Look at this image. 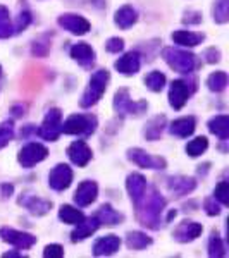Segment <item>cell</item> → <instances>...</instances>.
Segmentation results:
<instances>
[{
  "label": "cell",
  "mask_w": 229,
  "mask_h": 258,
  "mask_svg": "<svg viewBox=\"0 0 229 258\" xmlns=\"http://www.w3.org/2000/svg\"><path fill=\"white\" fill-rule=\"evenodd\" d=\"M95 217L98 219L100 226H118L124 220V215L119 214L118 210H114L109 203H105V205H102L98 209V212L95 214Z\"/></svg>",
  "instance_id": "24"
},
{
  "label": "cell",
  "mask_w": 229,
  "mask_h": 258,
  "mask_svg": "<svg viewBox=\"0 0 229 258\" xmlns=\"http://www.w3.org/2000/svg\"><path fill=\"white\" fill-rule=\"evenodd\" d=\"M148 103L147 102H133L130 98V91L126 88H121L118 90L114 97V110L118 112L121 115H140L147 110Z\"/></svg>",
  "instance_id": "5"
},
{
  "label": "cell",
  "mask_w": 229,
  "mask_h": 258,
  "mask_svg": "<svg viewBox=\"0 0 229 258\" xmlns=\"http://www.w3.org/2000/svg\"><path fill=\"white\" fill-rule=\"evenodd\" d=\"M71 57L85 69H91V66L95 64V50L91 48L88 43L74 45V47L71 48Z\"/></svg>",
  "instance_id": "20"
},
{
  "label": "cell",
  "mask_w": 229,
  "mask_h": 258,
  "mask_svg": "<svg viewBox=\"0 0 229 258\" xmlns=\"http://www.w3.org/2000/svg\"><path fill=\"white\" fill-rule=\"evenodd\" d=\"M203 57H205V60L209 62V64H215V62L220 60V52L215 47H210L203 52Z\"/></svg>",
  "instance_id": "42"
},
{
  "label": "cell",
  "mask_w": 229,
  "mask_h": 258,
  "mask_svg": "<svg viewBox=\"0 0 229 258\" xmlns=\"http://www.w3.org/2000/svg\"><path fill=\"white\" fill-rule=\"evenodd\" d=\"M203 207H205V212L209 215H219L220 214V207H219V203L214 202V198H207L205 202H203Z\"/></svg>",
  "instance_id": "43"
},
{
  "label": "cell",
  "mask_w": 229,
  "mask_h": 258,
  "mask_svg": "<svg viewBox=\"0 0 229 258\" xmlns=\"http://www.w3.org/2000/svg\"><path fill=\"white\" fill-rule=\"evenodd\" d=\"M214 200H217L222 205H229V182L220 181L214 189Z\"/></svg>",
  "instance_id": "38"
},
{
  "label": "cell",
  "mask_w": 229,
  "mask_h": 258,
  "mask_svg": "<svg viewBox=\"0 0 229 258\" xmlns=\"http://www.w3.org/2000/svg\"><path fill=\"white\" fill-rule=\"evenodd\" d=\"M61 28H64L66 31L73 33V35H86L90 31V23L86 21L83 16H78V14H62L59 19H57Z\"/></svg>",
  "instance_id": "11"
},
{
  "label": "cell",
  "mask_w": 229,
  "mask_h": 258,
  "mask_svg": "<svg viewBox=\"0 0 229 258\" xmlns=\"http://www.w3.org/2000/svg\"><path fill=\"white\" fill-rule=\"evenodd\" d=\"M207 86H209L210 91H215V93L224 91L227 86V74L224 73V71H215V73H212L210 76L207 78Z\"/></svg>",
  "instance_id": "31"
},
{
  "label": "cell",
  "mask_w": 229,
  "mask_h": 258,
  "mask_svg": "<svg viewBox=\"0 0 229 258\" xmlns=\"http://www.w3.org/2000/svg\"><path fill=\"white\" fill-rule=\"evenodd\" d=\"M209 148V140L205 136H198V138L191 140L188 145H186V153L190 157H200L205 150Z\"/></svg>",
  "instance_id": "34"
},
{
  "label": "cell",
  "mask_w": 229,
  "mask_h": 258,
  "mask_svg": "<svg viewBox=\"0 0 229 258\" xmlns=\"http://www.w3.org/2000/svg\"><path fill=\"white\" fill-rule=\"evenodd\" d=\"M212 16L217 24H226L229 21V0H214Z\"/></svg>",
  "instance_id": "33"
},
{
  "label": "cell",
  "mask_w": 229,
  "mask_h": 258,
  "mask_svg": "<svg viewBox=\"0 0 229 258\" xmlns=\"http://www.w3.org/2000/svg\"><path fill=\"white\" fill-rule=\"evenodd\" d=\"M2 189H4V197H11V193H12V189H14V188H12V184H4L2 186Z\"/></svg>",
  "instance_id": "45"
},
{
  "label": "cell",
  "mask_w": 229,
  "mask_h": 258,
  "mask_svg": "<svg viewBox=\"0 0 229 258\" xmlns=\"http://www.w3.org/2000/svg\"><path fill=\"white\" fill-rule=\"evenodd\" d=\"M47 155H48L47 147H43L40 143H28L26 147L21 148L18 160L24 169H31L33 165H36L38 162L47 159Z\"/></svg>",
  "instance_id": "8"
},
{
  "label": "cell",
  "mask_w": 229,
  "mask_h": 258,
  "mask_svg": "<svg viewBox=\"0 0 229 258\" xmlns=\"http://www.w3.org/2000/svg\"><path fill=\"white\" fill-rule=\"evenodd\" d=\"M128 159L141 169L159 170V169H165V165H167L165 159L150 155L148 152H145V150H141V148H130L128 150Z\"/></svg>",
  "instance_id": "9"
},
{
  "label": "cell",
  "mask_w": 229,
  "mask_h": 258,
  "mask_svg": "<svg viewBox=\"0 0 229 258\" xmlns=\"http://www.w3.org/2000/svg\"><path fill=\"white\" fill-rule=\"evenodd\" d=\"M165 186L176 197H185V195L191 193V191L197 188V181L193 177H186V176H173L165 179Z\"/></svg>",
  "instance_id": "16"
},
{
  "label": "cell",
  "mask_w": 229,
  "mask_h": 258,
  "mask_svg": "<svg viewBox=\"0 0 229 258\" xmlns=\"http://www.w3.org/2000/svg\"><path fill=\"white\" fill-rule=\"evenodd\" d=\"M145 198V195H143ZM165 200L155 188L150 189V193L145 198L143 205L136 207L138 209V220L148 229H159L160 227V215L164 212Z\"/></svg>",
  "instance_id": "1"
},
{
  "label": "cell",
  "mask_w": 229,
  "mask_h": 258,
  "mask_svg": "<svg viewBox=\"0 0 229 258\" xmlns=\"http://www.w3.org/2000/svg\"><path fill=\"white\" fill-rule=\"evenodd\" d=\"M116 69L119 71L121 74H126V76H133L136 74L141 68V59H140V53L136 50H131V52L124 53L123 57H119L116 60Z\"/></svg>",
  "instance_id": "18"
},
{
  "label": "cell",
  "mask_w": 229,
  "mask_h": 258,
  "mask_svg": "<svg viewBox=\"0 0 229 258\" xmlns=\"http://www.w3.org/2000/svg\"><path fill=\"white\" fill-rule=\"evenodd\" d=\"M174 43L181 45V47H197L203 41V33H193V31H186V30H180V31H174L170 35Z\"/></svg>",
  "instance_id": "26"
},
{
  "label": "cell",
  "mask_w": 229,
  "mask_h": 258,
  "mask_svg": "<svg viewBox=\"0 0 229 258\" xmlns=\"http://www.w3.org/2000/svg\"><path fill=\"white\" fill-rule=\"evenodd\" d=\"M0 239L12 244L18 249H30L36 243V236L30 232H23L12 227H0Z\"/></svg>",
  "instance_id": "7"
},
{
  "label": "cell",
  "mask_w": 229,
  "mask_h": 258,
  "mask_svg": "<svg viewBox=\"0 0 229 258\" xmlns=\"http://www.w3.org/2000/svg\"><path fill=\"white\" fill-rule=\"evenodd\" d=\"M19 203L26 207V209L30 210V214L36 215V217L48 214L50 209H52V202L43 200V198H36V197H23L19 200Z\"/></svg>",
  "instance_id": "23"
},
{
  "label": "cell",
  "mask_w": 229,
  "mask_h": 258,
  "mask_svg": "<svg viewBox=\"0 0 229 258\" xmlns=\"http://www.w3.org/2000/svg\"><path fill=\"white\" fill-rule=\"evenodd\" d=\"M136 19H138V14H136V11L133 9L131 6H123L114 16L116 24H118L121 30H128V28H131L133 24L136 23Z\"/></svg>",
  "instance_id": "27"
},
{
  "label": "cell",
  "mask_w": 229,
  "mask_h": 258,
  "mask_svg": "<svg viewBox=\"0 0 229 258\" xmlns=\"http://www.w3.org/2000/svg\"><path fill=\"white\" fill-rule=\"evenodd\" d=\"M14 35V26L11 23V14L6 6H0V40H6Z\"/></svg>",
  "instance_id": "32"
},
{
  "label": "cell",
  "mask_w": 229,
  "mask_h": 258,
  "mask_svg": "<svg viewBox=\"0 0 229 258\" xmlns=\"http://www.w3.org/2000/svg\"><path fill=\"white\" fill-rule=\"evenodd\" d=\"M121 248V239L116 234L103 236L95 241L93 244V255L95 256H110Z\"/></svg>",
  "instance_id": "19"
},
{
  "label": "cell",
  "mask_w": 229,
  "mask_h": 258,
  "mask_svg": "<svg viewBox=\"0 0 229 258\" xmlns=\"http://www.w3.org/2000/svg\"><path fill=\"white\" fill-rule=\"evenodd\" d=\"M162 59L165 60V64L169 66L170 69H174L176 73L181 74H191L195 69L200 68V60L195 53L186 52V50L181 48H174V47H167L162 50Z\"/></svg>",
  "instance_id": "2"
},
{
  "label": "cell",
  "mask_w": 229,
  "mask_h": 258,
  "mask_svg": "<svg viewBox=\"0 0 229 258\" xmlns=\"http://www.w3.org/2000/svg\"><path fill=\"white\" fill-rule=\"evenodd\" d=\"M97 129V117L95 115H83L74 114L69 115L68 119L62 122V133L64 135H78V136H91Z\"/></svg>",
  "instance_id": "4"
},
{
  "label": "cell",
  "mask_w": 229,
  "mask_h": 258,
  "mask_svg": "<svg viewBox=\"0 0 229 258\" xmlns=\"http://www.w3.org/2000/svg\"><path fill=\"white\" fill-rule=\"evenodd\" d=\"M165 124H167L165 115H155V117H152L147 122V126L143 129V136L148 141H157L162 136V133H164Z\"/></svg>",
  "instance_id": "25"
},
{
  "label": "cell",
  "mask_w": 229,
  "mask_h": 258,
  "mask_svg": "<svg viewBox=\"0 0 229 258\" xmlns=\"http://www.w3.org/2000/svg\"><path fill=\"white\" fill-rule=\"evenodd\" d=\"M123 48H124V40L119 38V36L109 38V41L105 43V50H107V52H110V53H119Z\"/></svg>",
  "instance_id": "40"
},
{
  "label": "cell",
  "mask_w": 229,
  "mask_h": 258,
  "mask_svg": "<svg viewBox=\"0 0 229 258\" xmlns=\"http://www.w3.org/2000/svg\"><path fill=\"white\" fill-rule=\"evenodd\" d=\"M209 131L219 140L226 141L229 138V117L227 115H215L209 120Z\"/></svg>",
  "instance_id": "28"
},
{
  "label": "cell",
  "mask_w": 229,
  "mask_h": 258,
  "mask_svg": "<svg viewBox=\"0 0 229 258\" xmlns=\"http://www.w3.org/2000/svg\"><path fill=\"white\" fill-rule=\"evenodd\" d=\"M145 85H147L148 90L152 91H162V88L165 86V76L160 73V71H152L147 78H145Z\"/></svg>",
  "instance_id": "36"
},
{
  "label": "cell",
  "mask_w": 229,
  "mask_h": 258,
  "mask_svg": "<svg viewBox=\"0 0 229 258\" xmlns=\"http://www.w3.org/2000/svg\"><path fill=\"white\" fill-rule=\"evenodd\" d=\"M73 182V170H71L69 165L66 164H59L55 165L48 174V184L52 189L55 191H64L68 189Z\"/></svg>",
  "instance_id": "10"
},
{
  "label": "cell",
  "mask_w": 229,
  "mask_h": 258,
  "mask_svg": "<svg viewBox=\"0 0 229 258\" xmlns=\"http://www.w3.org/2000/svg\"><path fill=\"white\" fill-rule=\"evenodd\" d=\"M203 227L202 224L193 222V220H183V222L174 229L173 238L178 241V243H191L202 234Z\"/></svg>",
  "instance_id": "12"
},
{
  "label": "cell",
  "mask_w": 229,
  "mask_h": 258,
  "mask_svg": "<svg viewBox=\"0 0 229 258\" xmlns=\"http://www.w3.org/2000/svg\"><path fill=\"white\" fill-rule=\"evenodd\" d=\"M0 78H2V66H0Z\"/></svg>",
  "instance_id": "46"
},
{
  "label": "cell",
  "mask_w": 229,
  "mask_h": 258,
  "mask_svg": "<svg viewBox=\"0 0 229 258\" xmlns=\"http://www.w3.org/2000/svg\"><path fill=\"white\" fill-rule=\"evenodd\" d=\"M200 21H202V14L195 11L186 12V18H183V23H186V24H198Z\"/></svg>",
  "instance_id": "44"
},
{
  "label": "cell",
  "mask_w": 229,
  "mask_h": 258,
  "mask_svg": "<svg viewBox=\"0 0 229 258\" xmlns=\"http://www.w3.org/2000/svg\"><path fill=\"white\" fill-rule=\"evenodd\" d=\"M43 256H47V258H62V256H64V248H62L61 244H48V246L43 249Z\"/></svg>",
  "instance_id": "41"
},
{
  "label": "cell",
  "mask_w": 229,
  "mask_h": 258,
  "mask_svg": "<svg viewBox=\"0 0 229 258\" xmlns=\"http://www.w3.org/2000/svg\"><path fill=\"white\" fill-rule=\"evenodd\" d=\"M36 133H38L40 138L47 141H57V138H59L62 133V112L59 109L48 110Z\"/></svg>",
  "instance_id": "6"
},
{
  "label": "cell",
  "mask_w": 229,
  "mask_h": 258,
  "mask_svg": "<svg viewBox=\"0 0 229 258\" xmlns=\"http://www.w3.org/2000/svg\"><path fill=\"white\" fill-rule=\"evenodd\" d=\"M209 256L212 258H220L226 256V246H224L222 239L217 232H212L210 239H209Z\"/></svg>",
  "instance_id": "35"
},
{
  "label": "cell",
  "mask_w": 229,
  "mask_h": 258,
  "mask_svg": "<svg viewBox=\"0 0 229 258\" xmlns=\"http://www.w3.org/2000/svg\"><path fill=\"white\" fill-rule=\"evenodd\" d=\"M14 138V126L12 120H6L0 124V150L9 145V141Z\"/></svg>",
  "instance_id": "37"
},
{
  "label": "cell",
  "mask_w": 229,
  "mask_h": 258,
  "mask_svg": "<svg viewBox=\"0 0 229 258\" xmlns=\"http://www.w3.org/2000/svg\"><path fill=\"white\" fill-rule=\"evenodd\" d=\"M76 226L78 227L74 229L73 234H71V241H73V243H78V241L90 238V236L100 227V222H98V219L93 215V217H90V219L85 217L80 224H76Z\"/></svg>",
  "instance_id": "22"
},
{
  "label": "cell",
  "mask_w": 229,
  "mask_h": 258,
  "mask_svg": "<svg viewBox=\"0 0 229 258\" xmlns=\"http://www.w3.org/2000/svg\"><path fill=\"white\" fill-rule=\"evenodd\" d=\"M190 98V90L188 85L181 80H176L170 83V90H169V103L173 109L180 110L185 107V103Z\"/></svg>",
  "instance_id": "17"
},
{
  "label": "cell",
  "mask_w": 229,
  "mask_h": 258,
  "mask_svg": "<svg viewBox=\"0 0 229 258\" xmlns=\"http://www.w3.org/2000/svg\"><path fill=\"white\" fill-rule=\"evenodd\" d=\"M31 23V14L28 11H24V12H21L19 14V18H18V23H16V26H14V33H21V31H24L28 28V24Z\"/></svg>",
  "instance_id": "39"
},
{
  "label": "cell",
  "mask_w": 229,
  "mask_h": 258,
  "mask_svg": "<svg viewBox=\"0 0 229 258\" xmlns=\"http://www.w3.org/2000/svg\"><path fill=\"white\" fill-rule=\"evenodd\" d=\"M126 244L130 249H135V251H140V249H145L147 246L152 244V238L147 236L145 232L140 231H131L126 234Z\"/></svg>",
  "instance_id": "29"
},
{
  "label": "cell",
  "mask_w": 229,
  "mask_h": 258,
  "mask_svg": "<svg viewBox=\"0 0 229 258\" xmlns=\"http://www.w3.org/2000/svg\"><path fill=\"white\" fill-rule=\"evenodd\" d=\"M68 157L74 165L85 167V165H88V162L91 160V148L83 140H78L69 145Z\"/></svg>",
  "instance_id": "14"
},
{
  "label": "cell",
  "mask_w": 229,
  "mask_h": 258,
  "mask_svg": "<svg viewBox=\"0 0 229 258\" xmlns=\"http://www.w3.org/2000/svg\"><path fill=\"white\" fill-rule=\"evenodd\" d=\"M98 197V186L95 181H83L74 193V202L78 207H88Z\"/></svg>",
  "instance_id": "15"
},
{
  "label": "cell",
  "mask_w": 229,
  "mask_h": 258,
  "mask_svg": "<svg viewBox=\"0 0 229 258\" xmlns=\"http://www.w3.org/2000/svg\"><path fill=\"white\" fill-rule=\"evenodd\" d=\"M195 127H197V119L193 115H188V117H180L173 120L169 126V131L170 135L178 136V138H188L195 133Z\"/></svg>",
  "instance_id": "21"
},
{
  "label": "cell",
  "mask_w": 229,
  "mask_h": 258,
  "mask_svg": "<svg viewBox=\"0 0 229 258\" xmlns=\"http://www.w3.org/2000/svg\"><path fill=\"white\" fill-rule=\"evenodd\" d=\"M126 188H128V193H130L133 205L138 207L141 203V200H143L145 189H147V179L138 172H133L126 179Z\"/></svg>",
  "instance_id": "13"
},
{
  "label": "cell",
  "mask_w": 229,
  "mask_h": 258,
  "mask_svg": "<svg viewBox=\"0 0 229 258\" xmlns=\"http://www.w3.org/2000/svg\"><path fill=\"white\" fill-rule=\"evenodd\" d=\"M109 80H110V74L107 69H100V71H97V73L91 74V80L88 83V86H86V90L83 91L81 100H80V105L83 107V109H90V107H93L95 103L103 97Z\"/></svg>",
  "instance_id": "3"
},
{
  "label": "cell",
  "mask_w": 229,
  "mask_h": 258,
  "mask_svg": "<svg viewBox=\"0 0 229 258\" xmlns=\"http://www.w3.org/2000/svg\"><path fill=\"white\" fill-rule=\"evenodd\" d=\"M59 219L66 224H73V226H76V224H80L81 220L85 219V214H83L81 210L71 207V205H62L61 210H59Z\"/></svg>",
  "instance_id": "30"
}]
</instances>
